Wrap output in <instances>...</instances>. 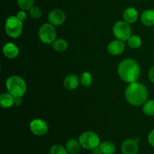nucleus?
Returning a JSON list of instances; mask_svg holds the SVG:
<instances>
[{"instance_id": "5", "label": "nucleus", "mask_w": 154, "mask_h": 154, "mask_svg": "<svg viewBox=\"0 0 154 154\" xmlns=\"http://www.w3.org/2000/svg\"><path fill=\"white\" fill-rule=\"evenodd\" d=\"M80 144L83 148L92 150L100 145V138L98 134L93 131H86L81 133L78 138Z\"/></svg>"}, {"instance_id": "4", "label": "nucleus", "mask_w": 154, "mask_h": 154, "mask_svg": "<svg viewBox=\"0 0 154 154\" xmlns=\"http://www.w3.org/2000/svg\"><path fill=\"white\" fill-rule=\"evenodd\" d=\"M23 22L19 20L17 17L10 16L5 23V31L6 35L11 38H17L21 35L23 29Z\"/></svg>"}, {"instance_id": "8", "label": "nucleus", "mask_w": 154, "mask_h": 154, "mask_svg": "<svg viewBox=\"0 0 154 154\" xmlns=\"http://www.w3.org/2000/svg\"><path fill=\"white\" fill-rule=\"evenodd\" d=\"M29 129L32 133L36 136H44L49 130V127L45 120L41 118H35L29 123Z\"/></svg>"}, {"instance_id": "23", "label": "nucleus", "mask_w": 154, "mask_h": 154, "mask_svg": "<svg viewBox=\"0 0 154 154\" xmlns=\"http://www.w3.org/2000/svg\"><path fill=\"white\" fill-rule=\"evenodd\" d=\"M35 0H17V4L21 10L29 11L34 6Z\"/></svg>"}, {"instance_id": "28", "label": "nucleus", "mask_w": 154, "mask_h": 154, "mask_svg": "<svg viewBox=\"0 0 154 154\" xmlns=\"http://www.w3.org/2000/svg\"><path fill=\"white\" fill-rule=\"evenodd\" d=\"M147 76H148V78L150 82L154 84V66L150 69L148 74H147Z\"/></svg>"}, {"instance_id": "13", "label": "nucleus", "mask_w": 154, "mask_h": 154, "mask_svg": "<svg viewBox=\"0 0 154 154\" xmlns=\"http://www.w3.org/2000/svg\"><path fill=\"white\" fill-rule=\"evenodd\" d=\"M138 17H139L138 11L134 7L127 8L126 9H125L123 13V20L129 24L135 23L138 20Z\"/></svg>"}, {"instance_id": "10", "label": "nucleus", "mask_w": 154, "mask_h": 154, "mask_svg": "<svg viewBox=\"0 0 154 154\" xmlns=\"http://www.w3.org/2000/svg\"><path fill=\"white\" fill-rule=\"evenodd\" d=\"M126 49V45L123 41L115 39L108 43L107 46V51L108 54L112 56L121 55Z\"/></svg>"}, {"instance_id": "31", "label": "nucleus", "mask_w": 154, "mask_h": 154, "mask_svg": "<svg viewBox=\"0 0 154 154\" xmlns=\"http://www.w3.org/2000/svg\"><path fill=\"white\" fill-rule=\"evenodd\" d=\"M153 32H154V26H153Z\"/></svg>"}, {"instance_id": "15", "label": "nucleus", "mask_w": 154, "mask_h": 154, "mask_svg": "<svg viewBox=\"0 0 154 154\" xmlns=\"http://www.w3.org/2000/svg\"><path fill=\"white\" fill-rule=\"evenodd\" d=\"M14 99L15 97H14L8 92L2 93L0 95V106L5 109L14 106Z\"/></svg>"}, {"instance_id": "29", "label": "nucleus", "mask_w": 154, "mask_h": 154, "mask_svg": "<svg viewBox=\"0 0 154 154\" xmlns=\"http://www.w3.org/2000/svg\"><path fill=\"white\" fill-rule=\"evenodd\" d=\"M23 97H16L14 99V106L20 107L23 103Z\"/></svg>"}, {"instance_id": "9", "label": "nucleus", "mask_w": 154, "mask_h": 154, "mask_svg": "<svg viewBox=\"0 0 154 154\" xmlns=\"http://www.w3.org/2000/svg\"><path fill=\"white\" fill-rule=\"evenodd\" d=\"M48 22L54 26H59L66 22V15L61 9H54L48 14Z\"/></svg>"}, {"instance_id": "16", "label": "nucleus", "mask_w": 154, "mask_h": 154, "mask_svg": "<svg viewBox=\"0 0 154 154\" xmlns=\"http://www.w3.org/2000/svg\"><path fill=\"white\" fill-rule=\"evenodd\" d=\"M141 22L145 26H154V10L147 9L144 11L141 15Z\"/></svg>"}, {"instance_id": "7", "label": "nucleus", "mask_w": 154, "mask_h": 154, "mask_svg": "<svg viewBox=\"0 0 154 154\" xmlns=\"http://www.w3.org/2000/svg\"><path fill=\"white\" fill-rule=\"evenodd\" d=\"M38 38L42 43L52 45L57 39V30L55 26L50 23L42 24L38 29Z\"/></svg>"}, {"instance_id": "1", "label": "nucleus", "mask_w": 154, "mask_h": 154, "mask_svg": "<svg viewBox=\"0 0 154 154\" xmlns=\"http://www.w3.org/2000/svg\"><path fill=\"white\" fill-rule=\"evenodd\" d=\"M148 95L147 87L138 81L128 84L124 92L126 102L134 107L142 106L148 99Z\"/></svg>"}, {"instance_id": "27", "label": "nucleus", "mask_w": 154, "mask_h": 154, "mask_svg": "<svg viewBox=\"0 0 154 154\" xmlns=\"http://www.w3.org/2000/svg\"><path fill=\"white\" fill-rule=\"evenodd\" d=\"M147 141H148L149 144L154 147V129L151 130L150 132V133L148 134V136H147Z\"/></svg>"}, {"instance_id": "17", "label": "nucleus", "mask_w": 154, "mask_h": 154, "mask_svg": "<svg viewBox=\"0 0 154 154\" xmlns=\"http://www.w3.org/2000/svg\"><path fill=\"white\" fill-rule=\"evenodd\" d=\"M81 147H82L79 141L75 138L69 139L66 144V148L69 154H78L81 150Z\"/></svg>"}, {"instance_id": "18", "label": "nucleus", "mask_w": 154, "mask_h": 154, "mask_svg": "<svg viewBox=\"0 0 154 154\" xmlns=\"http://www.w3.org/2000/svg\"><path fill=\"white\" fill-rule=\"evenodd\" d=\"M99 148L102 150V154H114L116 152V147L111 141H105L100 143Z\"/></svg>"}, {"instance_id": "19", "label": "nucleus", "mask_w": 154, "mask_h": 154, "mask_svg": "<svg viewBox=\"0 0 154 154\" xmlns=\"http://www.w3.org/2000/svg\"><path fill=\"white\" fill-rule=\"evenodd\" d=\"M51 45H52L53 49L59 53L64 52L67 50L68 46H69L67 41L64 38H57Z\"/></svg>"}, {"instance_id": "11", "label": "nucleus", "mask_w": 154, "mask_h": 154, "mask_svg": "<svg viewBox=\"0 0 154 154\" xmlns=\"http://www.w3.org/2000/svg\"><path fill=\"white\" fill-rule=\"evenodd\" d=\"M138 142L135 139L127 138L122 143L121 151L123 154H138Z\"/></svg>"}, {"instance_id": "30", "label": "nucleus", "mask_w": 154, "mask_h": 154, "mask_svg": "<svg viewBox=\"0 0 154 154\" xmlns=\"http://www.w3.org/2000/svg\"><path fill=\"white\" fill-rule=\"evenodd\" d=\"M91 153L92 154H102V150L99 148V147H96V148L93 149V150H91Z\"/></svg>"}, {"instance_id": "32", "label": "nucleus", "mask_w": 154, "mask_h": 154, "mask_svg": "<svg viewBox=\"0 0 154 154\" xmlns=\"http://www.w3.org/2000/svg\"><path fill=\"white\" fill-rule=\"evenodd\" d=\"M153 55H154V53H153Z\"/></svg>"}, {"instance_id": "2", "label": "nucleus", "mask_w": 154, "mask_h": 154, "mask_svg": "<svg viewBox=\"0 0 154 154\" xmlns=\"http://www.w3.org/2000/svg\"><path fill=\"white\" fill-rule=\"evenodd\" d=\"M117 74L122 81L130 84L138 81L141 75V67L136 60L132 58H126L119 63Z\"/></svg>"}, {"instance_id": "22", "label": "nucleus", "mask_w": 154, "mask_h": 154, "mask_svg": "<svg viewBox=\"0 0 154 154\" xmlns=\"http://www.w3.org/2000/svg\"><path fill=\"white\" fill-rule=\"evenodd\" d=\"M80 83L83 87H89L93 84V76L90 72L85 71L82 72L81 77H80Z\"/></svg>"}, {"instance_id": "21", "label": "nucleus", "mask_w": 154, "mask_h": 154, "mask_svg": "<svg viewBox=\"0 0 154 154\" xmlns=\"http://www.w3.org/2000/svg\"><path fill=\"white\" fill-rule=\"evenodd\" d=\"M142 111L146 116H154V99H147L142 105Z\"/></svg>"}, {"instance_id": "26", "label": "nucleus", "mask_w": 154, "mask_h": 154, "mask_svg": "<svg viewBox=\"0 0 154 154\" xmlns=\"http://www.w3.org/2000/svg\"><path fill=\"white\" fill-rule=\"evenodd\" d=\"M16 16L17 17L18 19L20 20L22 22L25 21L27 18V14H26V11L24 10H21V9H20V11H17Z\"/></svg>"}, {"instance_id": "3", "label": "nucleus", "mask_w": 154, "mask_h": 154, "mask_svg": "<svg viewBox=\"0 0 154 154\" xmlns=\"http://www.w3.org/2000/svg\"><path fill=\"white\" fill-rule=\"evenodd\" d=\"M8 92L14 97H23L27 89L25 80L18 75H11L8 77L5 82Z\"/></svg>"}, {"instance_id": "12", "label": "nucleus", "mask_w": 154, "mask_h": 154, "mask_svg": "<svg viewBox=\"0 0 154 154\" xmlns=\"http://www.w3.org/2000/svg\"><path fill=\"white\" fill-rule=\"evenodd\" d=\"M2 53L5 57L9 60L17 58L20 54V49L17 45L12 42H8L3 46Z\"/></svg>"}, {"instance_id": "14", "label": "nucleus", "mask_w": 154, "mask_h": 154, "mask_svg": "<svg viewBox=\"0 0 154 154\" xmlns=\"http://www.w3.org/2000/svg\"><path fill=\"white\" fill-rule=\"evenodd\" d=\"M80 84V78L75 74H70L65 78L63 86L67 90H74L78 88Z\"/></svg>"}, {"instance_id": "25", "label": "nucleus", "mask_w": 154, "mask_h": 154, "mask_svg": "<svg viewBox=\"0 0 154 154\" xmlns=\"http://www.w3.org/2000/svg\"><path fill=\"white\" fill-rule=\"evenodd\" d=\"M50 154H69L65 147L60 144H54L50 150Z\"/></svg>"}, {"instance_id": "6", "label": "nucleus", "mask_w": 154, "mask_h": 154, "mask_svg": "<svg viewBox=\"0 0 154 154\" xmlns=\"http://www.w3.org/2000/svg\"><path fill=\"white\" fill-rule=\"evenodd\" d=\"M112 32L116 39L126 42L132 33V28L130 24L125 20H118L114 23L112 28Z\"/></svg>"}, {"instance_id": "20", "label": "nucleus", "mask_w": 154, "mask_h": 154, "mask_svg": "<svg viewBox=\"0 0 154 154\" xmlns=\"http://www.w3.org/2000/svg\"><path fill=\"white\" fill-rule=\"evenodd\" d=\"M127 45L131 49H138L142 45V39L139 35H132L127 40Z\"/></svg>"}, {"instance_id": "24", "label": "nucleus", "mask_w": 154, "mask_h": 154, "mask_svg": "<svg viewBox=\"0 0 154 154\" xmlns=\"http://www.w3.org/2000/svg\"><path fill=\"white\" fill-rule=\"evenodd\" d=\"M29 14L32 19L38 20L42 16V11L39 7L34 5L29 10Z\"/></svg>"}]
</instances>
